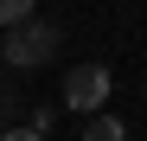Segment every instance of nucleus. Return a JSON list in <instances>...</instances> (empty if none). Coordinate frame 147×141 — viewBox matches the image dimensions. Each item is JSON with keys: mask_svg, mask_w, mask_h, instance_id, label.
I'll return each instance as SVG.
<instances>
[{"mask_svg": "<svg viewBox=\"0 0 147 141\" xmlns=\"http://www.w3.org/2000/svg\"><path fill=\"white\" fill-rule=\"evenodd\" d=\"M109 103V64H77L64 77V109H77V115H102Z\"/></svg>", "mask_w": 147, "mask_h": 141, "instance_id": "nucleus-2", "label": "nucleus"}, {"mask_svg": "<svg viewBox=\"0 0 147 141\" xmlns=\"http://www.w3.org/2000/svg\"><path fill=\"white\" fill-rule=\"evenodd\" d=\"M19 19H32V0H0V26H19Z\"/></svg>", "mask_w": 147, "mask_h": 141, "instance_id": "nucleus-4", "label": "nucleus"}, {"mask_svg": "<svg viewBox=\"0 0 147 141\" xmlns=\"http://www.w3.org/2000/svg\"><path fill=\"white\" fill-rule=\"evenodd\" d=\"M83 141H128V128H121L115 115H90V128H83Z\"/></svg>", "mask_w": 147, "mask_h": 141, "instance_id": "nucleus-3", "label": "nucleus"}, {"mask_svg": "<svg viewBox=\"0 0 147 141\" xmlns=\"http://www.w3.org/2000/svg\"><path fill=\"white\" fill-rule=\"evenodd\" d=\"M0 141H45V135H38V128H7Z\"/></svg>", "mask_w": 147, "mask_h": 141, "instance_id": "nucleus-5", "label": "nucleus"}, {"mask_svg": "<svg viewBox=\"0 0 147 141\" xmlns=\"http://www.w3.org/2000/svg\"><path fill=\"white\" fill-rule=\"evenodd\" d=\"M0 52H7L13 70H38V64H51V58H58V26L32 13V19H19V26L0 32Z\"/></svg>", "mask_w": 147, "mask_h": 141, "instance_id": "nucleus-1", "label": "nucleus"}]
</instances>
